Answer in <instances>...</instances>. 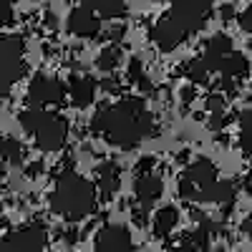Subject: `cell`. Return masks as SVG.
Listing matches in <instances>:
<instances>
[{
  "label": "cell",
  "instance_id": "cell-1",
  "mask_svg": "<svg viewBox=\"0 0 252 252\" xmlns=\"http://www.w3.org/2000/svg\"><path fill=\"white\" fill-rule=\"evenodd\" d=\"M91 134L103 136L111 146L131 149L154 134V116L144 98H124L114 106H101L94 114Z\"/></svg>",
  "mask_w": 252,
  "mask_h": 252
},
{
  "label": "cell",
  "instance_id": "cell-2",
  "mask_svg": "<svg viewBox=\"0 0 252 252\" xmlns=\"http://www.w3.org/2000/svg\"><path fill=\"white\" fill-rule=\"evenodd\" d=\"M96 197H98V187L94 182L73 172H66V174H58L48 204H51V212L63 217L66 222H81L94 212Z\"/></svg>",
  "mask_w": 252,
  "mask_h": 252
},
{
  "label": "cell",
  "instance_id": "cell-3",
  "mask_svg": "<svg viewBox=\"0 0 252 252\" xmlns=\"http://www.w3.org/2000/svg\"><path fill=\"white\" fill-rule=\"evenodd\" d=\"M217 166L199 157L184 169L179 179V197L187 202H217Z\"/></svg>",
  "mask_w": 252,
  "mask_h": 252
},
{
  "label": "cell",
  "instance_id": "cell-4",
  "mask_svg": "<svg viewBox=\"0 0 252 252\" xmlns=\"http://www.w3.org/2000/svg\"><path fill=\"white\" fill-rule=\"evenodd\" d=\"M212 5H215V0H174V5L169 8L166 15H169L182 31H187L192 35V33L204 28V23L209 20V15H212Z\"/></svg>",
  "mask_w": 252,
  "mask_h": 252
},
{
  "label": "cell",
  "instance_id": "cell-5",
  "mask_svg": "<svg viewBox=\"0 0 252 252\" xmlns=\"http://www.w3.org/2000/svg\"><path fill=\"white\" fill-rule=\"evenodd\" d=\"M26 40L20 35H5L0 43V61H3V94L8 96L10 86L26 73Z\"/></svg>",
  "mask_w": 252,
  "mask_h": 252
},
{
  "label": "cell",
  "instance_id": "cell-6",
  "mask_svg": "<svg viewBox=\"0 0 252 252\" xmlns=\"http://www.w3.org/2000/svg\"><path fill=\"white\" fill-rule=\"evenodd\" d=\"M48 245V227L43 222H33L18 227L0 242V252H40Z\"/></svg>",
  "mask_w": 252,
  "mask_h": 252
},
{
  "label": "cell",
  "instance_id": "cell-7",
  "mask_svg": "<svg viewBox=\"0 0 252 252\" xmlns=\"http://www.w3.org/2000/svg\"><path fill=\"white\" fill-rule=\"evenodd\" d=\"M33 139L40 152H61L68 139V121L58 114L46 111V116L38 124V129L33 131Z\"/></svg>",
  "mask_w": 252,
  "mask_h": 252
},
{
  "label": "cell",
  "instance_id": "cell-8",
  "mask_svg": "<svg viewBox=\"0 0 252 252\" xmlns=\"http://www.w3.org/2000/svg\"><path fill=\"white\" fill-rule=\"evenodd\" d=\"M66 94H68V86L63 81L35 73L28 86L26 101H28V106H51V103H63Z\"/></svg>",
  "mask_w": 252,
  "mask_h": 252
},
{
  "label": "cell",
  "instance_id": "cell-9",
  "mask_svg": "<svg viewBox=\"0 0 252 252\" xmlns=\"http://www.w3.org/2000/svg\"><path fill=\"white\" fill-rule=\"evenodd\" d=\"M94 247L101 252H126V250H134V240L126 224H106L98 229Z\"/></svg>",
  "mask_w": 252,
  "mask_h": 252
},
{
  "label": "cell",
  "instance_id": "cell-10",
  "mask_svg": "<svg viewBox=\"0 0 252 252\" xmlns=\"http://www.w3.org/2000/svg\"><path fill=\"white\" fill-rule=\"evenodd\" d=\"M187 38H189V33L182 31L169 15L159 18L154 23V28H152V40H154V46L159 51H174L179 43H184Z\"/></svg>",
  "mask_w": 252,
  "mask_h": 252
},
{
  "label": "cell",
  "instance_id": "cell-11",
  "mask_svg": "<svg viewBox=\"0 0 252 252\" xmlns=\"http://www.w3.org/2000/svg\"><path fill=\"white\" fill-rule=\"evenodd\" d=\"M101 20L103 18L98 13H94L91 8L78 5L68 15V31L73 35H78V38H96L98 31H101Z\"/></svg>",
  "mask_w": 252,
  "mask_h": 252
},
{
  "label": "cell",
  "instance_id": "cell-12",
  "mask_svg": "<svg viewBox=\"0 0 252 252\" xmlns=\"http://www.w3.org/2000/svg\"><path fill=\"white\" fill-rule=\"evenodd\" d=\"M164 192V182L157 177V174H136V182H134V197L139 204L144 207H152Z\"/></svg>",
  "mask_w": 252,
  "mask_h": 252
},
{
  "label": "cell",
  "instance_id": "cell-13",
  "mask_svg": "<svg viewBox=\"0 0 252 252\" xmlns=\"http://www.w3.org/2000/svg\"><path fill=\"white\" fill-rule=\"evenodd\" d=\"M68 96H71V103L76 109H86L94 103V96H96V81L91 76H73L68 81Z\"/></svg>",
  "mask_w": 252,
  "mask_h": 252
},
{
  "label": "cell",
  "instance_id": "cell-14",
  "mask_svg": "<svg viewBox=\"0 0 252 252\" xmlns=\"http://www.w3.org/2000/svg\"><path fill=\"white\" fill-rule=\"evenodd\" d=\"M232 51H235V48H232V38H229L227 33H217V35H212V38L204 43V56H202V58L207 61V66L217 73L222 58L229 56Z\"/></svg>",
  "mask_w": 252,
  "mask_h": 252
},
{
  "label": "cell",
  "instance_id": "cell-15",
  "mask_svg": "<svg viewBox=\"0 0 252 252\" xmlns=\"http://www.w3.org/2000/svg\"><path fill=\"white\" fill-rule=\"evenodd\" d=\"M96 187L103 202H109L119 192V172L111 161H101L96 166Z\"/></svg>",
  "mask_w": 252,
  "mask_h": 252
},
{
  "label": "cell",
  "instance_id": "cell-16",
  "mask_svg": "<svg viewBox=\"0 0 252 252\" xmlns=\"http://www.w3.org/2000/svg\"><path fill=\"white\" fill-rule=\"evenodd\" d=\"M179 222V212H177V207L172 204H166L161 209H157V215L152 220V229H154V237L159 240H166L172 232H174V227Z\"/></svg>",
  "mask_w": 252,
  "mask_h": 252
},
{
  "label": "cell",
  "instance_id": "cell-17",
  "mask_svg": "<svg viewBox=\"0 0 252 252\" xmlns=\"http://www.w3.org/2000/svg\"><path fill=\"white\" fill-rule=\"evenodd\" d=\"M217 73H220V76H224V78H245V76L250 73V61H247L242 53L232 51L229 56H224V58H222Z\"/></svg>",
  "mask_w": 252,
  "mask_h": 252
},
{
  "label": "cell",
  "instance_id": "cell-18",
  "mask_svg": "<svg viewBox=\"0 0 252 252\" xmlns=\"http://www.w3.org/2000/svg\"><path fill=\"white\" fill-rule=\"evenodd\" d=\"M81 5L91 8L103 20H114V18H121L126 13V3H124V0H81Z\"/></svg>",
  "mask_w": 252,
  "mask_h": 252
},
{
  "label": "cell",
  "instance_id": "cell-19",
  "mask_svg": "<svg viewBox=\"0 0 252 252\" xmlns=\"http://www.w3.org/2000/svg\"><path fill=\"white\" fill-rule=\"evenodd\" d=\"M3 159L8 164H13V166H20L26 161V146L20 144L18 139H13V136H5L3 139Z\"/></svg>",
  "mask_w": 252,
  "mask_h": 252
},
{
  "label": "cell",
  "instance_id": "cell-20",
  "mask_svg": "<svg viewBox=\"0 0 252 252\" xmlns=\"http://www.w3.org/2000/svg\"><path fill=\"white\" fill-rule=\"evenodd\" d=\"M184 73L189 76V81H192V83H197V86H204V83L209 81V73H212V68L207 66L204 58H194V61H189L187 66H184Z\"/></svg>",
  "mask_w": 252,
  "mask_h": 252
},
{
  "label": "cell",
  "instance_id": "cell-21",
  "mask_svg": "<svg viewBox=\"0 0 252 252\" xmlns=\"http://www.w3.org/2000/svg\"><path fill=\"white\" fill-rule=\"evenodd\" d=\"M119 58H121V51H119V46H109V48H103L101 53H98V58H96V66H98V71H114L116 66H119Z\"/></svg>",
  "mask_w": 252,
  "mask_h": 252
},
{
  "label": "cell",
  "instance_id": "cell-22",
  "mask_svg": "<svg viewBox=\"0 0 252 252\" xmlns=\"http://www.w3.org/2000/svg\"><path fill=\"white\" fill-rule=\"evenodd\" d=\"M240 144L247 154H252V109L240 116Z\"/></svg>",
  "mask_w": 252,
  "mask_h": 252
},
{
  "label": "cell",
  "instance_id": "cell-23",
  "mask_svg": "<svg viewBox=\"0 0 252 252\" xmlns=\"http://www.w3.org/2000/svg\"><path fill=\"white\" fill-rule=\"evenodd\" d=\"M227 94H222V91H212L207 96V101H204V106H207V111L209 114H217V111H227V98H224Z\"/></svg>",
  "mask_w": 252,
  "mask_h": 252
},
{
  "label": "cell",
  "instance_id": "cell-24",
  "mask_svg": "<svg viewBox=\"0 0 252 252\" xmlns=\"http://www.w3.org/2000/svg\"><path fill=\"white\" fill-rule=\"evenodd\" d=\"M209 116H212V119H209V129H212V131H222L224 126L232 121V116H229L227 111H217V114H209Z\"/></svg>",
  "mask_w": 252,
  "mask_h": 252
},
{
  "label": "cell",
  "instance_id": "cell-25",
  "mask_svg": "<svg viewBox=\"0 0 252 252\" xmlns=\"http://www.w3.org/2000/svg\"><path fill=\"white\" fill-rule=\"evenodd\" d=\"M144 76H146V73H144L141 61H139V58H131V61H129V78H131L134 83H139Z\"/></svg>",
  "mask_w": 252,
  "mask_h": 252
},
{
  "label": "cell",
  "instance_id": "cell-26",
  "mask_svg": "<svg viewBox=\"0 0 252 252\" xmlns=\"http://www.w3.org/2000/svg\"><path fill=\"white\" fill-rule=\"evenodd\" d=\"M237 23H240V28H242L245 33H250V35H252V5H250V8H245V10L237 15Z\"/></svg>",
  "mask_w": 252,
  "mask_h": 252
},
{
  "label": "cell",
  "instance_id": "cell-27",
  "mask_svg": "<svg viewBox=\"0 0 252 252\" xmlns=\"http://www.w3.org/2000/svg\"><path fill=\"white\" fill-rule=\"evenodd\" d=\"M154 164H157V161H154L152 157L139 159V161H136V174H149V172L154 169Z\"/></svg>",
  "mask_w": 252,
  "mask_h": 252
},
{
  "label": "cell",
  "instance_id": "cell-28",
  "mask_svg": "<svg viewBox=\"0 0 252 252\" xmlns=\"http://www.w3.org/2000/svg\"><path fill=\"white\" fill-rule=\"evenodd\" d=\"M43 169H46V166H43V161H33V164L28 166V169H26V174H28L31 179H35V177H38L40 172H43Z\"/></svg>",
  "mask_w": 252,
  "mask_h": 252
},
{
  "label": "cell",
  "instance_id": "cell-29",
  "mask_svg": "<svg viewBox=\"0 0 252 252\" xmlns=\"http://www.w3.org/2000/svg\"><path fill=\"white\" fill-rule=\"evenodd\" d=\"M222 18H224V20H232V18H235V5H229V3L222 5Z\"/></svg>",
  "mask_w": 252,
  "mask_h": 252
},
{
  "label": "cell",
  "instance_id": "cell-30",
  "mask_svg": "<svg viewBox=\"0 0 252 252\" xmlns=\"http://www.w3.org/2000/svg\"><path fill=\"white\" fill-rule=\"evenodd\" d=\"M109 38H111V40H121V38H124V28H111Z\"/></svg>",
  "mask_w": 252,
  "mask_h": 252
},
{
  "label": "cell",
  "instance_id": "cell-31",
  "mask_svg": "<svg viewBox=\"0 0 252 252\" xmlns=\"http://www.w3.org/2000/svg\"><path fill=\"white\" fill-rule=\"evenodd\" d=\"M194 98V91L192 89H184V101H192Z\"/></svg>",
  "mask_w": 252,
  "mask_h": 252
},
{
  "label": "cell",
  "instance_id": "cell-32",
  "mask_svg": "<svg viewBox=\"0 0 252 252\" xmlns=\"http://www.w3.org/2000/svg\"><path fill=\"white\" fill-rule=\"evenodd\" d=\"M247 192H250V197H252V172H250V177H247Z\"/></svg>",
  "mask_w": 252,
  "mask_h": 252
},
{
  "label": "cell",
  "instance_id": "cell-33",
  "mask_svg": "<svg viewBox=\"0 0 252 252\" xmlns=\"http://www.w3.org/2000/svg\"><path fill=\"white\" fill-rule=\"evenodd\" d=\"M13 5H15V0H10V8H13Z\"/></svg>",
  "mask_w": 252,
  "mask_h": 252
}]
</instances>
